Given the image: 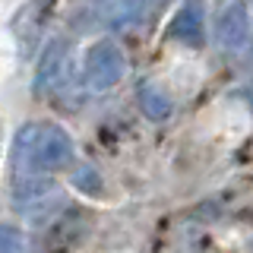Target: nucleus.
Listing matches in <instances>:
<instances>
[{
  "label": "nucleus",
  "mask_w": 253,
  "mask_h": 253,
  "mask_svg": "<svg viewBox=\"0 0 253 253\" xmlns=\"http://www.w3.org/2000/svg\"><path fill=\"white\" fill-rule=\"evenodd\" d=\"M168 38L187 44V47H200L206 38V22H203V3L190 0L184 3L177 13H174L171 26H168Z\"/></svg>",
  "instance_id": "obj_7"
},
{
  "label": "nucleus",
  "mask_w": 253,
  "mask_h": 253,
  "mask_svg": "<svg viewBox=\"0 0 253 253\" xmlns=\"http://www.w3.org/2000/svg\"><path fill=\"white\" fill-rule=\"evenodd\" d=\"M73 187L83 190V193H89V196L101 193V177H98V171H95V168H79V171L73 174Z\"/></svg>",
  "instance_id": "obj_10"
},
{
  "label": "nucleus",
  "mask_w": 253,
  "mask_h": 253,
  "mask_svg": "<svg viewBox=\"0 0 253 253\" xmlns=\"http://www.w3.org/2000/svg\"><path fill=\"white\" fill-rule=\"evenodd\" d=\"M16 168L29 174H51L73 162V139L57 124L32 121L16 133L13 142Z\"/></svg>",
  "instance_id": "obj_1"
},
{
  "label": "nucleus",
  "mask_w": 253,
  "mask_h": 253,
  "mask_svg": "<svg viewBox=\"0 0 253 253\" xmlns=\"http://www.w3.org/2000/svg\"><path fill=\"white\" fill-rule=\"evenodd\" d=\"M149 13H152V0H89L83 19H89V26L98 29L124 32L146 22Z\"/></svg>",
  "instance_id": "obj_2"
},
{
  "label": "nucleus",
  "mask_w": 253,
  "mask_h": 253,
  "mask_svg": "<svg viewBox=\"0 0 253 253\" xmlns=\"http://www.w3.org/2000/svg\"><path fill=\"white\" fill-rule=\"evenodd\" d=\"M67 67H70V44L57 38L42 54V63H38V73H35V92H47L54 85H60L63 76H67Z\"/></svg>",
  "instance_id": "obj_6"
},
{
  "label": "nucleus",
  "mask_w": 253,
  "mask_h": 253,
  "mask_svg": "<svg viewBox=\"0 0 253 253\" xmlns=\"http://www.w3.org/2000/svg\"><path fill=\"white\" fill-rule=\"evenodd\" d=\"M250 42V13L244 3H228L218 13V44L225 51H244Z\"/></svg>",
  "instance_id": "obj_5"
},
{
  "label": "nucleus",
  "mask_w": 253,
  "mask_h": 253,
  "mask_svg": "<svg viewBox=\"0 0 253 253\" xmlns=\"http://www.w3.org/2000/svg\"><path fill=\"white\" fill-rule=\"evenodd\" d=\"M136 95H139L142 114H146L149 121H168V117H171L174 101H171V95L165 92V89H158L155 83H142Z\"/></svg>",
  "instance_id": "obj_8"
},
{
  "label": "nucleus",
  "mask_w": 253,
  "mask_h": 253,
  "mask_svg": "<svg viewBox=\"0 0 253 253\" xmlns=\"http://www.w3.org/2000/svg\"><path fill=\"white\" fill-rule=\"evenodd\" d=\"M60 200H63V190L57 187V180L44 177V174L19 177L13 187V209L29 218H38L51 206H60Z\"/></svg>",
  "instance_id": "obj_4"
},
{
  "label": "nucleus",
  "mask_w": 253,
  "mask_h": 253,
  "mask_svg": "<svg viewBox=\"0 0 253 253\" xmlns=\"http://www.w3.org/2000/svg\"><path fill=\"white\" fill-rule=\"evenodd\" d=\"M0 253H26V237L16 225H0Z\"/></svg>",
  "instance_id": "obj_9"
},
{
  "label": "nucleus",
  "mask_w": 253,
  "mask_h": 253,
  "mask_svg": "<svg viewBox=\"0 0 253 253\" xmlns=\"http://www.w3.org/2000/svg\"><path fill=\"white\" fill-rule=\"evenodd\" d=\"M126 73V57L114 42H95L85 51V63H83V76L85 85L95 92H105L111 85H117Z\"/></svg>",
  "instance_id": "obj_3"
}]
</instances>
